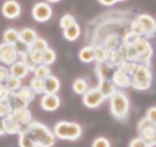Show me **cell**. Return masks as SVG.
Masks as SVG:
<instances>
[{"label":"cell","instance_id":"1","mask_svg":"<svg viewBox=\"0 0 156 147\" xmlns=\"http://www.w3.org/2000/svg\"><path fill=\"white\" fill-rule=\"evenodd\" d=\"M32 138L37 145L51 147L55 144V136L48 127L38 122H31L26 127Z\"/></svg>","mask_w":156,"mask_h":147},{"label":"cell","instance_id":"2","mask_svg":"<svg viewBox=\"0 0 156 147\" xmlns=\"http://www.w3.org/2000/svg\"><path fill=\"white\" fill-rule=\"evenodd\" d=\"M110 109L112 115L116 119L124 121L128 119L129 100L124 92L116 90L110 97Z\"/></svg>","mask_w":156,"mask_h":147},{"label":"cell","instance_id":"3","mask_svg":"<svg viewBox=\"0 0 156 147\" xmlns=\"http://www.w3.org/2000/svg\"><path fill=\"white\" fill-rule=\"evenodd\" d=\"M152 83V74L148 65L139 64L132 75L131 86L136 90H147Z\"/></svg>","mask_w":156,"mask_h":147},{"label":"cell","instance_id":"4","mask_svg":"<svg viewBox=\"0 0 156 147\" xmlns=\"http://www.w3.org/2000/svg\"><path fill=\"white\" fill-rule=\"evenodd\" d=\"M82 129L76 123L61 121L55 126L54 134L56 137L62 140L75 141L81 136Z\"/></svg>","mask_w":156,"mask_h":147},{"label":"cell","instance_id":"5","mask_svg":"<svg viewBox=\"0 0 156 147\" xmlns=\"http://www.w3.org/2000/svg\"><path fill=\"white\" fill-rule=\"evenodd\" d=\"M127 44V43H126ZM132 44L138 56V62L141 64L148 65L151 60L153 50L151 48V44L149 43L146 38L138 37Z\"/></svg>","mask_w":156,"mask_h":147},{"label":"cell","instance_id":"6","mask_svg":"<svg viewBox=\"0 0 156 147\" xmlns=\"http://www.w3.org/2000/svg\"><path fill=\"white\" fill-rule=\"evenodd\" d=\"M137 130L140 137L143 139L149 147L154 145V138L156 135V127L154 126L146 118L139 121Z\"/></svg>","mask_w":156,"mask_h":147},{"label":"cell","instance_id":"7","mask_svg":"<svg viewBox=\"0 0 156 147\" xmlns=\"http://www.w3.org/2000/svg\"><path fill=\"white\" fill-rule=\"evenodd\" d=\"M18 53L13 44L6 42L0 44V61L2 63L7 66H12L16 61Z\"/></svg>","mask_w":156,"mask_h":147},{"label":"cell","instance_id":"8","mask_svg":"<svg viewBox=\"0 0 156 147\" xmlns=\"http://www.w3.org/2000/svg\"><path fill=\"white\" fill-rule=\"evenodd\" d=\"M105 100V97L98 88L88 89L83 96V102L89 108L98 107Z\"/></svg>","mask_w":156,"mask_h":147},{"label":"cell","instance_id":"9","mask_svg":"<svg viewBox=\"0 0 156 147\" xmlns=\"http://www.w3.org/2000/svg\"><path fill=\"white\" fill-rule=\"evenodd\" d=\"M32 15L37 21L45 22L51 17L52 10L51 6L46 2H38L33 8Z\"/></svg>","mask_w":156,"mask_h":147},{"label":"cell","instance_id":"10","mask_svg":"<svg viewBox=\"0 0 156 147\" xmlns=\"http://www.w3.org/2000/svg\"><path fill=\"white\" fill-rule=\"evenodd\" d=\"M136 18L139 21L141 22L144 28L145 35L144 37L147 38H152L156 35V21L153 17L146 13L138 14L136 16Z\"/></svg>","mask_w":156,"mask_h":147},{"label":"cell","instance_id":"11","mask_svg":"<svg viewBox=\"0 0 156 147\" xmlns=\"http://www.w3.org/2000/svg\"><path fill=\"white\" fill-rule=\"evenodd\" d=\"M132 76L129 75L121 66L117 67V70L114 71L112 74V81L115 84V86L119 88H129L131 86Z\"/></svg>","mask_w":156,"mask_h":147},{"label":"cell","instance_id":"12","mask_svg":"<svg viewBox=\"0 0 156 147\" xmlns=\"http://www.w3.org/2000/svg\"><path fill=\"white\" fill-rule=\"evenodd\" d=\"M21 9L20 6L16 1L14 0H8L5 2L2 5V12L5 17L8 19H15L19 17L20 14Z\"/></svg>","mask_w":156,"mask_h":147},{"label":"cell","instance_id":"13","mask_svg":"<svg viewBox=\"0 0 156 147\" xmlns=\"http://www.w3.org/2000/svg\"><path fill=\"white\" fill-rule=\"evenodd\" d=\"M60 105V99L56 94H45L41 100V106L46 111L57 110Z\"/></svg>","mask_w":156,"mask_h":147},{"label":"cell","instance_id":"14","mask_svg":"<svg viewBox=\"0 0 156 147\" xmlns=\"http://www.w3.org/2000/svg\"><path fill=\"white\" fill-rule=\"evenodd\" d=\"M11 115L24 127H28L31 123V114L27 108H15Z\"/></svg>","mask_w":156,"mask_h":147},{"label":"cell","instance_id":"15","mask_svg":"<svg viewBox=\"0 0 156 147\" xmlns=\"http://www.w3.org/2000/svg\"><path fill=\"white\" fill-rule=\"evenodd\" d=\"M114 66L108 61L98 63L95 68L96 74L98 79H111L114 73Z\"/></svg>","mask_w":156,"mask_h":147},{"label":"cell","instance_id":"16","mask_svg":"<svg viewBox=\"0 0 156 147\" xmlns=\"http://www.w3.org/2000/svg\"><path fill=\"white\" fill-rule=\"evenodd\" d=\"M3 122H4L5 129H6L7 133H9V134L18 133L20 134L23 130H24V128H23V126L17 120L15 119L11 115V114L7 117L3 119Z\"/></svg>","mask_w":156,"mask_h":147},{"label":"cell","instance_id":"17","mask_svg":"<svg viewBox=\"0 0 156 147\" xmlns=\"http://www.w3.org/2000/svg\"><path fill=\"white\" fill-rule=\"evenodd\" d=\"M43 81L45 94H56L60 88V82L55 76L49 75Z\"/></svg>","mask_w":156,"mask_h":147},{"label":"cell","instance_id":"18","mask_svg":"<svg viewBox=\"0 0 156 147\" xmlns=\"http://www.w3.org/2000/svg\"><path fill=\"white\" fill-rule=\"evenodd\" d=\"M10 74L18 78H23L29 74V70L23 61H16L11 66Z\"/></svg>","mask_w":156,"mask_h":147},{"label":"cell","instance_id":"19","mask_svg":"<svg viewBox=\"0 0 156 147\" xmlns=\"http://www.w3.org/2000/svg\"><path fill=\"white\" fill-rule=\"evenodd\" d=\"M98 88L102 92L103 96L106 98H110L115 92V86L112 81V79H99V83Z\"/></svg>","mask_w":156,"mask_h":147},{"label":"cell","instance_id":"20","mask_svg":"<svg viewBox=\"0 0 156 147\" xmlns=\"http://www.w3.org/2000/svg\"><path fill=\"white\" fill-rule=\"evenodd\" d=\"M19 35L20 40L24 43H26L27 45H29V47H31L32 44L34 43L35 40L37 39L36 32L30 28H24V29H21L19 32Z\"/></svg>","mask_w":156,"mask_h":147},{"label":"cell","instance_id":"21","mask_svg":"<svg viewBox=\"0 0 156 147\" xmlns=\"http://www.w3.org/2000/svg\"><path fill=\"white\" fill-rule=\"evenodd\" d=\"M94 61H97L98 63L106 62L109 60L111 51L105 48L103 46L94 47Z\"/></svg>","mask_w":156,"mask_h":147},{"label":"cell","instance_id":"22","mask_svg":"<svg viewBox=\"0 0 156 147\" xmlns=\"http://www.w3.org/2000/svg\"><path fill=\"white\" fill-rule=\"evenodd\" d=\"M80 34V28L77 23H75L70 27L63 29V36L68 41H74L78 39Z\"/></svg>","mask_w":156,"mask_h":147},{"label":"cell","instance_id":"23","mask_svg":"<svg viewBox=\"0 0 156 147\" xmlns=\"http://www.w3.org/2000/svg\"><path fill=\"white\" fill-rule=\"evenodd\" d=\"M12 107L8 96L0 98V119H4L12 112Z\"/></svg>","mask_w":156,"mask_h":147},{"label":"cell","instance_id":"24","mask_svg":"<svg viewBox=\"0 0 156 147\" xmlns=\"http://www.w3.org/2000/svg\"><path fill=\"white\" fill-rule=\"evenodd\" d=\"M79 58L81 61L85 63H90L91 61H94V47L86 46L83 47L79 52Z\"/></svg>","mask_w":156,"mask_h":147},{"label":"cell","instance_id":"25","mask_svg":"<svg viewBox=\"0 0 156 147\" xmlns=\"http://www.w3.org/2000/svg\"><path fill=\"white\" fill-rule=\"evenodd\" d=\"M19 145L20 147H35L37 145L26 128L20 133Z\"/></svg>","mask_w":156,"mask_h":147},{"label":"cell","instance_id":"26","mask_svg":"<svg viewBox=\"0 0 156 147\" xmlns=\"http://www.w3.org/2000/svg\"><path fill=\"white\" fill-rule=\"evenodd\" d=\"M4 85L9 92H15L21 87V79L15 76L10 75L7 80L5 81Z\"/></svg>","mask_w":156,"mask_h":147},{"label":"cell","instance_id":"27","mask_svg":"<svg viewBox=\"0 0 156 147\" xmlns=\"http://www.w3.org/2000/svg\"><path fill=\"white\" fill-rule=\"evenodd\" d=\"M34 74L35 77L44 80L49 75H51V69L49 66H46L44 64H40V65L37 66V67L34 70Z\"/></svg>","mask_w":156,"mask_h":147},{"label":"cell","instance_id":"28","mask_svg":"<svg viewBox=\"0 0 156 147\" xmlns=\"http://www.w3.org/2000/svg\"><path fill=\"white\" fill-rule=\"evenodd\" d=\"M3 39L6 43L14 45L20 40L19 32L15 29H7L3 34Z\"/></svg>","mask_w":156,"mask_h":147},{"label":"cell","instance_id":"29","mask_svg":"<svg viewBox=\"0 0 156 147\" xmlns=\"http://www.w3.org/2000/svg\"><path fill=\"white\" fill-rule=\"evenodd\" d=\"M29 88L34 91L35 94L44 93V81L34 76L29 82Z\"/></svg>","mask_w":156,"mask_h":147},{"label":"cell","instance_id":"30","mask_svg":"<svg viewBox=\"0 0 156 147\" xmlns=\"http://www.w3.org/2000/svg\"><path fill=\"white\" fill-rule=\"evenodd\" d=\"M73 88L77 94H84L88 90V83L85 78H76L73 83Z\"/></svg>","mask_w":156,"mask_h":147},{"label":"cell","instance_id":"31","mask_svg":"<svg viewBox=\"0 0 156 147\" xmlns=\"http://www.w3.org/2000/svg\"><path fill=\"white\" fill-rule=\"evenodd\" d=\"M55 61V51L51 48L46 49L45 51H42V56H41V64L50 66L54 63Z\"/></svg>","mask_w":156,"mask_h":147},{"label":"cell","instance_id":"32","mask_svg":"<svg viewBox=\"0 0 156 147\" xmlns=\"http://www.w3.org/2000/svg\"><path fill=\"white\" fill-rule=\"evenodd\" d=\"M75 23H76V19L74 18L73 16L70 14H66L64 16L61 17L60 21H59V24H60V27L63 29H65L68 27H70L71 25H73Z\"/></svg>","mask_w":156,"mask_h":147},{"label":"cell","instance_id":"33","mask_svg":"<svg viewBox=\"0 0 156 147\" xmlns=\"http://www.w3.org/2000/svg\"><path fill=\"white\" fill-rule=\"evenodd\" d=\"M48 43H47V42L45 39L37 38L34 43L31 45L30 50H37V51H43L46 49L48 48Z\"/></svg>","mask_w":156,"mask_h":147},{"label":"cell","instance_id":"34","mask_svg":"<svg viewBox=\"0 0 156 147\" xmlns=\"http://www.w3.org/2000/svg\"><path fill=\"white\" fill-rule=\"evenodd\" d=\"M14 46L16 47V50L18 55H20V56L30 51V47L20 41V40L17 42L16 43H15Z\"/></svg>","mask_w":156,"mask_h":147},{"label":"cell","instance_id":"35","mask_svg":"<svg viewBox=\"0 0 156 147\" xmlns=\"http://www.w3.org/2000/svg\"><path fill=\"white\" fill-rule=\"evenodd\" d=\"M22 57V61L25 64V66L28 67V69L29 70V71H32V72H34V70H35V68L37 67L36 63H34V61L32 60L31 56H30V53L28 52V53L24 54L23 56H21Z\"/></svg>","mask_w":156,"mask_h":147},{"label":"cell","instance_id":"36","mask_svg":"<svg viewBox=\"0 0 156 147\" xmlns=\"http://www.w3.org/2000/svg\"><path fill=\"white\" fill-rule=\"evenodd\" d=\"M92 147H111L109 141L105 137H98L93 142Z\"/></svg>","mask_w":156,"mask_h":147},{"label":"cell","instance_id":"37","mask_svg":"<svg viewBox=\"0 0 156 147\" xmlns=\"http://www.w3.org/2000/svg\"><path fill=\"white\" fill-rule=\"evenodd\" d=\"M146 118L156 127V106L150 108L146 112Z\"/></svg>","mask_w":156,"mask_h":147},{"label":"cell","instance_id":"38","mask_svg":"<svg viewBox=\"0 0 156 147\" xmlns=\"http://www.w3.org/2000/svg\"><path fill=\"white\" fill-rule=\"evenodd\" d=\"M32 60L34 61V63L37 65L41 64V56H42V51H37V50H30L29 51Z\"/></svg>","mask_w":156,"mask_h":147},{"label":"cell","instance_id":"39","mask_svg":"<svg viewBox=\"0 0 156 147\" xmlns=\"http://www.w3.org/2000/svg\"><path fill=\"white\" fill-rule=\"evenodd\" d=\"M129 147H149L148 145L146 144V142L143 139H141V137H136L132 140L129 143Z\"/></svg>","mask_w":156,"mask_h":147},{"label":"cell","instance_id":"40","mask_svg":"<svg viewBox=\"0 0 156 147\" xmlns=\"http://www.w3.org/2000/svg\"><path fill=\"white\" fill-rule=\"evenodd\" d=\"M11 75L10 71L4 66H0V83H3L7 80L8 77Z\"/></svg>","mask_w":156,"mask_h":147},{"label":"cell","instance_id":"41","mask_svg":"<svg viewBox=\"0 0 156 147\" xmlns=\"http://www.w3.org/2000/svg\"><path fill=\"white\" fill-rule=\"evenodd\" d=\"M8 94H9V92L7 91V88L5 87L4 84L0 83V98L7 96Z\"/></svg>","mask_w":156,"mask_h":147},{"label":"cell","instance_id":"42","mask_svg":"<svg viewBox=\"0 0 156 147\" xmlns=\"http://www.w3.org/2000/svg\"><path fill=\"white\" fill-rule=\"evenodd\" d=\"M98 1L101 4L104 5V6H112L118 2L117 0H98Z\"/></svg>","mask_w":156,"mask_h":147},{"label":"cell","instance_id":"43","mask_svg":"<svg viewBox=\"0 0 156 147\" xmlns=\"http://www.w3.org/2000/svg\"><path fill=\"white\" fill-rule=\"evenodd\" d=\"M6 133H7V132H6V129H5L3 119H0V136L5 135Z\"/></svg>","mask_w":156,"mask_h":147},{"label":"cell","instance_id":"44","mask_svg":"<svg viewBox=\"0 0 156 147\" xmlns=\"http://www.w3.org/2000/svg\"><path fill=\"white\" fill-rule=\"evenodd\" d=\"M47 1H49V2H59L60 0H47Z\"/></svg>","mask_w":156,"mask_h":147},{"label":"cell","instance_id":"45","mask_svg":"<svg viewBox=\"0 0 156 147\" xmlns=\"http://www.w3.org/2000/svg\"><path fill=\"white\" fill-rule=\"evenodd\" d=\"M35 147H46V146H43V145H37Z\"/></svg>","mask_w":156,"mask_h":147},{"label":"cell","instance_id":"46","mask_svg":"<svg viewBox=\"0 0 156 147\" xmlns=\"http://www.w3.org/2000/svg\"><path fill=\"white\" fill-rule=\"evenodd\" d=\"M154 145H156V135H155V138H154Z\"/></svg>","mask_w":156,"mask_h":147},{"label":"cell","instance_id":"47","mask_svg":"<svg viewBox=\"0 0 156 147\" xmlns=\"http://www.w3.org/2000/svg\"><path fill=\"white\" fill-rule=\"evenodd\" d=\"M118 2H123V1H125V0H117Z\"/></svg>","mask_w":156,"mask_h":147}]
</instances>
